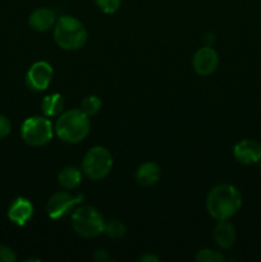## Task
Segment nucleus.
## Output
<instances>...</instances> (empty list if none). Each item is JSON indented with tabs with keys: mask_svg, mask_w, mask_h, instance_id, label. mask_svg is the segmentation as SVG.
<instances>
[{
	"mask_svg": "<svg viewBox=\"0 0 261 262\" xmlns=\"http://www.w3.org/2000/svg\"><path fill=\"white\" fill-rule=\"evenodd\" d=\"M242 206V194L232 184H217L206 197V209L215 220H228Z\"/></svg>",
	"mask_w": 261,
	"mask_h": 262,
	"instance_id": "1",
	"label": "nucleus"
},
{
	"mask_svg": "<svg viewBox=\"0 0 261 262\" xmlns=\"http://www.w3.org/2000/svg\"><path fill=\"white\" fill-rule=\"evenodd\" d=\"M54 132L63 142L78 143L90 133V119L81 109L63 112L58 117Z\"/></svg>",
	"mask_w": 261,
	"mask_h": 262,
	"instance_id": "2",
	"label": "nucleus"
},
{
	"mask_svg": "<svg viewBox=\"0 0 261 262\" xmlns=\"http://www.w3.org/2000/svg\"><path fill=\"white\" fill-rule=\"evenodd\" d=\"M54 40L64 50H78L86 43L87 30L77 18L63 15L54 26Z\"/></svg>",
	"mask_w": 261,
	"mask_h": 262,
	"instance_id": "3",
	"label": "nucleus"
},
{
	"mask_svg": "<svg viewBox=\"0 0 261 262\" xmlns=\"http://www.w3.org/2000/svg\"><path fill=\"white\" fill-rule=\"evenodd\" d=\"M105 220L92 206H79L72 214V227L83 238H95L104 233Z\"/></svg>",
	"mask_w": 261,
	"mask_h": 262,
	"instance_id": "4",
	"label": "nucleus"
},
{
	"mask_svg": "<svg viewBox=\"0 0 261 262\" xmlns=\"http://www.w3.org/2000/svg\"><path fill=\"white\" fill-rule=\"evenodd\" d=\"M113 168V156L107 148L95 146L89 150L82 161V171L87 178L100 181L110 173Z\"/></svg>",
	"mask_w": 261,
	"mask_h": 262,
	"instance_id": "5",
	"label": "nucleus"
},
{
	"mask_svg": "<svg viewBox=\"0 0 261 262\" xmlns=\"http://www.w3.org/2000/svg\"><path fill=\"white\" fill-rule=\"evenodd\" d=\"M23 141L31 146H44L50 142L54 136L53 123L48 117H31L23 122L20 128Z\"/></svg>",
	"mask_w": 261,
	"mask_h": 262,
	"instance_id": "6",
	"label": "nucleus"
},
{
	"mask_svg": "<svg viewBox=\"0 0 261 262\" xmlns=\"http://www.w3.org/2000/svg\"><path fill=\"white\" fill-rule=\"evenodd\" d=\"M83 196L82 194H72L68 192H58L54 193L48 201V215L51 219H60L66 216L69 211L81 204Z\"/></svg>",
	"mask_w": 261,
	"mask_h": 262,
	"instance_id": "7",
	"label": "nucleus"
},
{
	"mask_svg": "<svg viewBox=\"0 0 261 262\" xmlns=\"http://www.w3.org/2000/svg\"><path fill=\"white\" fill-rule=\"evenodd\" d=\"M54 71L48 61H36L30 67L26 74V83L28 89L35 92L45 91L51 83Z\"/></svg>",
	"mask_w": 261,
	"mask_h": 262,
	"instance_id": "8",
	"label": "nucleus"
},
{
	"mask_svg": "<svg viewBox=\"0 0 261 262\" xmlns=\"http://www.w3.org/2000/svg\"><path fill=\"white\" fill-rule=\"evenodd\" d=\"M192 66L197 74L209 76L216 71L219 66V55L211 46H204L194 53Z\"/></svg>",
	"mask_w": 261,
	"mask_h": 262,
	"instance_id": "9",
	"label": "nucleus"
},
{
	"mask_svg": "<svg viewBox=\"0 0 261 262\" xmlns=\"http://www.w3.org/2000/svg\"><path fill=\"white\" fill-rule=\"evenodd\" d=\"M233 154L241 164L245 165L257 164L261 160V145L257 141L242 140L234 146Z\"/></svg>",
	"mask_w": 261,
	"mask_h": 262,
	"instance_id": "10",
	"label": "nucleus"
},
{
	"mask_svg": "<svg viewBox=\"0 0 261 262\" xmlns=\"http://www.w3.org/2000/svg\"><path fill=\"white\" fill-rule=\"evenodd\" d=\"M33 215V205L25 197H18L8 209V217L18 227H23L31 220Z\"/></svg>",
	"mask_w": 261,
	"mask_h": 262,
	"instance_id": "11",
	"label": "nucleus"
},
{
	"mask_svg": "<svg viewBox=\"0 0 261 262\" xmlns=\"http://www.w3.org/2000/svg\"><path fill=\"white\" fill-rule=\"evenodd\" d=\"M55 13L49 8H38V9L33 10L28 18L30 27L37 32H45V31L50 30L51 27L55 26Z\"/></svg>",
	"mask_w": 261,
	"mask_h": 262,
	"instance_id": "12",
	"label": "nucleus"
},
{
	"mask_svg": "<svg viewBox=\"0 0 261 262\" xmlns=\"http://www.w3.org/2000/svg\"><path fill=\"white\" fill-rule=\"evenodd\" d=\"M214 239L223 250H229L235 242V228L228 220H220L214 229Z\"/></svg>",
	"mask_w": 261,
	"mask_h": 262,
	"instance_id": "13",
	"label": "nucleus"
},
{
	"mask_svg": "<svg viewBox=\"0 0 261 262\" xmlns=\"http://www.w3.org/2000/svg\"><path fill=\"white\" fill-rule=\"evenodd\" d=\"M161 171L158 164L155 163H143L142 165L138 166L137 173H136V179L138 184L143 187H151L156 184L160 179Z\"/></svg>",
	"mask_w": 261,
	"mask_h": 262,
	"instance_id": "14",
	"label": "nucleus"
},
{
	"mask_svg": "<svg viewBox=\"0 0 261 262\" xmlns=\"http://www.w3.org/2000/svg\"><path fill=\"white\" fill-rule=\"evenodd\" d=\"M41 109L45 117L55 118L63 113L64 99L60 94H51L45 96L41 104Z\"/></svg>",
	"mask_w": 261,
	"mask_h": 262,
	"instance_id": "15",
	"label": "nucleus"
},
{
	"mask_svg": "<svg viewBox=\"0 0 261 262\" xmlns=\"http://www.w3.org/2000/svg\"><path fill=\"white\" fill-rule=\"evenodd\" d=\"M58 182L64 189H74L81 184L82 173L76 166H67L59 173Z\"/></svg>",
	"mask_w": 261,
	"mask_h": 262,
	"instance_id": "16",
	"label": "nucleus"
},
{
	"mask_svg": "<svg viewBox=\"0 0 261 262\" xmlns=\"http://www.w3.org/2000/svg\"><path fill=\"white\" fill-rule=\"evenodd\" d=\"M104 233L110 238H122L125 234V225L120 220L112 219L109 222H105Z\"/></svg>",
	"mask_w": 261,
	"mask_h": 262,
	"instance_id": "17",
	"label": "nucleus"
},
{
	"mask_svg": "<svg viewBox=\"0 0 261 262\" xmlns=\"http://www.w3.org/2000/svg\"><path fill=\"white\" fill-rule=\"evenodd\" d=\"M100 109H101V100H100V97L95 96V95L84 97L83 101L81 102V110L87 117H92V115L97 114Z\"/></svg>",
	"mask_w": 261,
	"mask_h": 262,
	"instance_id": "18",
	"label": "nucleus"
},
{
	"mask_svg": "<svg viewBox=\"0 0 261 262\" xmlns=\"http://www.w3.org/2000/svg\"><path fill=\"white\" fill-rule=\"evenodd\" d=\"M197 262H222L224 261V256L210 248H204L199 251L196 255Z\"/></svg>",
	"mask_w": 261,
	"mask_h": 262,
	"instance_id": "19",
	"label": "nucleus"
},
{
	"mask_svg": "<svg viewBox=\"0 0 261 262\" xmlns=\"http://www.w3.org/2000/svg\"><path fill=\"white\" fill-rule=\"evenodd\" d=\"M97 7L106 14H113L120 8V2L122 0H95Z\"/></svg>",
	"mask_w": 261,
	"mask_h": 262,
	"instance_id": "20",
	"label": "nucleus"
},
{
	"mask_svg": "<svg viewBox=\"0 0 261 262\" xmlns=\"http://www.w3.org/2000/svg\"><path fill=\"white\" fill-rule=\"evenodd\" d=\"M17 260L14 251L7 246L0 245V262H14Z\"/></svg>",
	"mask_w": 261,
	"mask_h": 262,
	"instance_id": "21",
	"label": "nucleus"
},
{
	"mask_svg": "<svg viewBox=\"0 0 261 262\" xmlns=\"http://www.w3.org/2000/svg\"><path fill=\"white\" fill-rule=\"evenodd\" d=\"M12 130V123L5 115L0 114V140L7 137Z\"/></svg>",
	"mask_w": 261,
	"mask_h": 262,
	"instance_id": "22",
	"label": "nucleus"
},
{
	"mask_svg": "<svg viewBox=\"0 0 261 262\" xmlns=\"http://www.w3.org/2000/svg\"><path fill=\"white\" fill-rule=\"evenodd\" d=\"M107 257H109V255H107V252L105 250H96L94 252V260L96 261H105L107 260Z\"/></svg>",
	"mask_w": 261,
	"mask_h": 262,
	"instance_id": "23",
	"label": "nucleus"
},
{
	"mask_svg": "<svg viewBox=\"0 0 261 262\" xmlns=\"http://www.w3.org/2000/svg\"><path fill=\"white\" fill-rule=\"evenodd\" d=\"M140 261L142 262H159V257L154 255H145L140 258Z\"/></svg>",
	"mask_w": 261,
	"mask_h": 262,
	"instance_id": "24",
	"label": "nucleus"
},
{
	"mask_svg": "<svg viewBox=\"0 0 261 262\" xmlns=\"http://www.w3.org/2000/svg\"><path fill=\"white\" fill-rule=\"evenodd\" d=\"M258 164H260V169H261V160H260V161H258Z\"/></svg>",
	"mask_w": 261,
	"mask_h": 262,
	"instance_id": "25",
	"label": "nucleus"
}]
</instances>
